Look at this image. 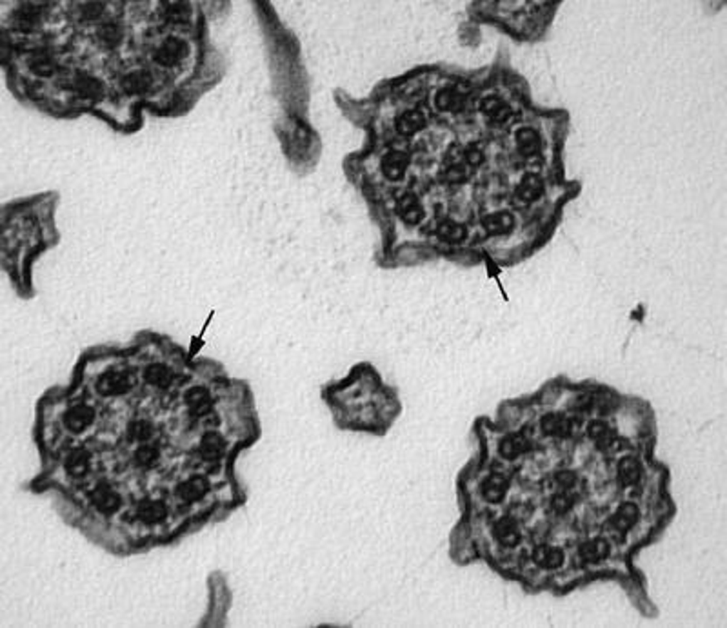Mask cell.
<instances>
[{
    "label": "cell",
    "instance_id": "52a82bcc",
    "mask_svg": "<svg viewBox=\"0 0 727 628\" xmlns=\"http://www.w3.org/2000/svg\"><path fill=\"white\" fill-rule=\"evenodd\" d=\"M493 536H495L500 547L506 548L516 547L522 539L521 527H518L516 519L511 518V516H502V518L496 519L495 525H493Z\"/></svg>",
    "mask_w": 727,
    "mask_h": 628
},
{
    "label": "cell",
    "instance_id": "d6986e66",
    "mask_svg": "<svg viewBox=\"0 0 727 628\" xmlns=\"http://www.w3.org/2000/svg\"><path fill=\"white\" fill-rule=\"evenodd\" d=\"M173 371L167 367L166 363H160V361H153L144 369V381L147 385L157 387V389H166L173 383Z\"/></svg>",
    "mask_w": 727,
    "mask_h": 628
},
{
    "label": "cell",
    "instance_id": "484cf974",
    "mask_svg": "<svg viewBox=\"0 0 727 628\" xmlns=\"http://www.w3.org/2000/svg\"><path fill=\"white\" fill-rule=\"evenodd\" d=\"M160 459V450L159 447L153 445V443H140V445L135 449V454H133V462L135 465L140 467V469L144 470H150L153 469L157 463H159Z\"/></svg>",
    "mask_w": 727,
    "mask_h": 628
},
{
    "label": "cell",
    "instance_id": "ffe728a7",
    "mask_svg": "<svg viewBox=\"0 0 727 628\" xmlns=\"http://www.w3.org/2000/svg\"><path fill=\"white\" fill-rule=\"evenodd\" d=\"M617 476L618 483L622 486H634L638 485L640 478H642V465L633 456H627V458H622L618 462L617 467Z\"/></svg>",
    "mask_w": 727,
    "mask_h": 628
},
{
    "label": "cell",
    "instance_id": "d6a6232c",
    "mask_svg": "<svg viewBox=\"0 0 727 628\" xmlns=\"http://www.w3.org/2000/svg\"><path fill=\"white\" fill-rule=\"evenodd\" d=\"M98 38H100V42L104 46L113 48V46H117L118 42H120V38H122V28L113 24V22L102 24L100 28H98Z\"/></svg>",
    "mask_w": 727,
    "mask_h": 628
},
{
    "label": "cell",
    "instance_id": "1f68e13d",
    "mask_svg": "<svg viewBox=\"0 0 727 628\" xmlns=\"http://www.w3.org/2000/svg\"><path fill=\"white\" fill-rule=\"evenodd\" d=\"M573 505H575V496L571 494L569 491L557 492V494L551 498V501H549V507H551V511L558 516L568 514V512L573 509Z\"/></svg>",
    "mask_w": 727,
    "mask_h": 628
},
{
    "label": "cell",
    "instance_id": "836d02e7",
    "mask_svg": "<svg viewBox=\"0 0 727 628\" xmlns=\"http://www.w3.org/2000/svg\"><path fill=\"white\" fill-rule=\"evenodd\" d=\"M189 15H192V9L184 2H169L166 6V16L171 22H186Z\"/></svg>",
    "mask_w": 727,
    "mask_h": 628
},
{
    "label": "cell",
    "instance_id": "f1b7e54d",
    "mask_svg": "<svg viewBox=\"0 0 727 628\" xmlns=\"http://www.w3.org/2000/svg\"><path fill=\"white\" fill-rule=\"evenodd\" d=\"M516 147L524 156H531L538 151V133L533 127H521L516 131Z\"/></svg>",
    "mask_w": 727,
    "mask_h": 628
},
{
    "label": "cell",
    "instance_id": "8fae6325",
    "mask_svg": "<svg viewBox=\"0 0 727 628\" xmlns=\"http://www.w3.org/2000/svg\"><path fill=\"white\" fill-rule=\"evenodd\" d=\"M638 518H640V509H638L637 503H622L620 507L614 511V514L611 516V528L617 534H626L637 525Z\"/></svg>",
    "mask_w": 727,
    "mask_h": 628
},
{
    "label": "cell",
    "instance_id": "8992f818",
    "mask_svg": "<svg viewBox=\"0 0 727 628\" xmlns=\"http://www.w3.org/2000/svg\"><path fill=\"white\" fill-rule=\"evenodd\" d=\"M97 413L88 403H77V405L69 407L64 414V427L69 432H82L88 427L93 425Z\"/></svg>",
    "mask_w": 727,
    "mask_h": 628
},
{
    "label": "cell",
    "instance_id": "8d00e7d4",
    "mask_svg": "<svg viewBox=\"0 0 727 628\" xmlns=\"http://www.w3.org/2000/svg\"><path fill=\"white\" fill-rule=\"evenodd\" d=\"M33 69H35L38 75L49 77V75L55 71V64L51 62V58L49 57H37L35 60H33Z\"/></svg>",
    "mask_w": 727,
    "mask_h": 628
},
{
    "label": "cell",
    "instance_id": "3957f363",
    "mask_svg": "<svg viewBox=\"0 0 727 628\" xmlns=\"http://www.w3.org/2000/svg\"><path fill=\"white\" fill-rule=\"evenodd\" d=\"M187 55V44L186 41L179 37H169L155 49L153 58L155 62L162 68H173V65L180 64L182 58Z\"/></svg>",
    "mask_w": 727,
    "mask_h": 628
},
{
    "label": "cell",
    "instance_id": "4dcf8cb0",
    "mask_svg": "<svg viewBox=\"0 0 727 628\" xmlns=\"http://www.w3.org/2000/svg\"><path fill=\"white\" fill-rule=\"evenodd\" d=\"M460 100H462V97H460L455 90H451V87H442V90L436 91L435 95V107L439 111H442V113H446V111L456 110Z\"/></svg>",
    "mask_w": 727,
    "mask_h": 628
},
{
    "label": "cell",
    "instance_id": "83f0119b",
    "mask_svg": "<svg viewBox=\"0 0 727 628\" xmlns=\"http://www.w3.org/2000/svg\"><path fill=\"white\" fill-rule=\"evenodd\" d=\"M587 436H590L600 449L610 447L614 440L610 423H605L604 420H595V422H591L590 427H587Z\"/></svg>",
    "mask_w": 727,
    "mask_h": 628
},
{
    "label": "cell",
    "instance_id": "ba28073f",
    "mask_svg": "<svg viewBox=\"0 0 727 628\" xmlns=\"http://www.w3.org/2000/svg\"><path fill=\"white\" fill-rule=\"evenodd\" d=\"M207 489H209V483L204 476H192V478H186L184 481H180L177 485V499L184 505H189V503H195L199 499H202L206 496Z\"/></svg>",
    "mask_w": 727,
    "mask_h": 628
},
{
    "label": "cell",
    "instance_id": "4fadbf2b",
    "mask_svg": "<svg viewBox=\"0 0 727 628\" xmlns=\"http://www.w3.org/2000/svg\"><path fill=\"white\" fill-rule=\"evenodd\" d=\"M407 167H409V156L404 151H391L382 159V173L391 182L402 180Z\"/></svg>",
    "mask_w": 727,
    "mask_h": 628
},
{
    "label": "cell",
    "instance_id": "4316f807",
    "mask_svg": "<svg viewBox=\"0 0 727 628\" xmlns=\"http://www.w3.org/2000/svg\"><path fill=\"white\" fill-rule=\"evenodd\" d=\"M436 235H439L440 240L449 243H460L466 240L467 229L464 228L462 223L455 222V220H444V222L439 223L436 228Z\"/></svg>",
    "mask_w": 727,
    "mask_h": 628
},
{
    "label": "cell",
    "instance_id": "30bf717a",
    "mask_svg": "<svg viewBox=\"0 0 727 628\" xmlns=\"http://www.w3.org/2000/svg\"><path fill=\"white\" fill-rule=\"evenodd\" d=\"M509 481H511V478H509L506 472H493V474L482 483L483 501L491 503V505L502 501V499L506 498V494H508Z\"/></svg>",
    "mask_w": 727,
    "mask_h": 628
},
{
    "label": "cell",
    "instance_id": "277c9868",
    "mask_svg": "<svg viewBox=\"0 0 727 628\" xmlns=\"http://www.w3.org/2000/svg\"><path fill=\"white\" fill-rule=\"evenodd\" d=\"M542 193H544V183L538 179V174L525 173L524 179L521 180V183L516 186L515 193H513V203L516 207H529L533 202L540 198Z\"/></svg>",
    "mask_w": 727,
    "mask_h": 628
},
{
    "label": "cell",
    "instance_id": "9a60e30c",
    "mask_svg": "<svg viewBox=\"0 0 727 628\" xmlns=\"http://www.w3.org/2000/svg\"><path fill=\"white\" fill-rule=\"evenodd\" d=\"M528 450H531V442H529L528 436L521 432L509 434L506 436L498 445V454L504 459H516L521 458L522 454H525Z\"/></svg>",
    "mask_w": 727,
    "mask_h": 628
},
{
    "label": "cell",
    "instance_id": "2e32d148",
    "mask_svg": "<svg viewBox=\"0 0 727 628\" xmlns=\"http://www.w3.org/2000/svg\"><path fill=\"white\" fill-rule=\"evenodd\" d=\"M578 554H580V558L585 563H598V561H604L610 558L611 543L605 538L587 539L585 543L580 545Z\"/></svg>",
    "mask_w": 727,
    "mask_h": 628
},
{
    "label": "cell",
    "instance_id": "e0dca14e",
    "mask_svg": "<svg viewBox=\"0 0 727 628\" xmlns=\"http://www.w3.org/2000/svg\"><path fill=\"white\" fill-rule=\"evenodd\" d=\"M513 225H515V218H513L511 213L508 211H498L491 213V215L483 216L482 218V228L486 229L489 236H504L508 233H511Z\"/></svg>",
    "mask_w": 727,
    "mask_h": 628
},
{
    "label": "cell",
    "instance_id": "d590c367",
    "mask_svg": "<svg viewBox=\"0 0 727 628\" xmlns=\"http://www.w3.org/2000/svg\"><path fill=\"white\" fill-rule=\"evenodd\" d=\"M464 160H466L467 167H476V166H480L483 160H486V156H483L480 146H476V144H469V146L464 149Z\"/></svg>",
    "mask_w": 727,
    "mask_h": 628
},
{
    "label": "cell",
    "instance_id": "e575fe53",
    "mask_svg": "<svg viewBox=\"0 0 727 628\" xmlns=\"http://www.w3.org/2000/svg\"><path fill=\"white\" fill-rule=\"evenodd\" d=\"M555 481L560 486L562 491H571L573 486H577L578 476L575 474L573 470H558L555 474Z\"/></svg>",
    "mask_w": 727,
    "mask_h": 628
},
{
    "label": "cell",
    "instance_id": "9c48e42d",
    "mask_svg": "<svg viewBox=\"0 0 727 628\" xmlns=\"http://www.w3.org/2000/svg\"><path fill=\"white\" fill-rule=\"evenodd\" d=\"M186 405L195 417H206L213 410V396L206 387H192L186 393Z\"/></svg>",
    "mask_w": 727,
    "mask_h": 628
},
{
    "label": "cell",
    "instance_id": "44dd1931",
    "mask_svg": "<svg viewBox=\"0 0 727 628\" xmlns=\"http://www.w3.org/2000/svg\"><path fill=\"white\" fill-rule=\"evenodd\" d=\"M64 469L68 472V476L71 478H84L91 469V454L85 449H77L73 450L71 454L66 458Z\"/></svg>",
    "mask_w": 727,
    "mask_h": 628
},
{
    "label": "cell",
    "instance_id": "6da1fadb",
    "mask_svg": "<svg viewBox=\"0 0 727 628\" xmlns=\"http://www.w3.org/2000/svg\"><path fill=\"white\" fill-rule=\"evenodd\" d=\"M135 385L133 374L126 369H111L97 380L98 394L106 398H118L130 393Z\"/></svg>",
    "mask_w": 727,
    "mask_h": 628
},
{
    "label": "cell",
    "instance_id": "f546056e",
    "mask_svg": "<svg viewBox=\"0 0 727 628\" xmlns=\"http://www.w3.org/2000/svg\"><path fill=\"white\" fill-rule=\"evenodd\" d=\"M127 436H130L131 442H135V443L151 442V438L155 436L153 423L147 422V420H135L133 423H130Z\"/></svg>",
    "mask_w": 727,
    "mask_h": 628
},
{
    "label": "cell",
    "instance_id": "5bb4252c",
    "mask_svg": "<svg viewBox=\"0 0 727 628\" xmlns=\"http://www.w3.org/2000/svg\"><path fill=\"white\" fill-rule=\"evenodd\" d=\"M533 561H535L536 567L553 570V568L564 565L565 552L558 547H553V545H538L533 550Z\"/></svg>",
    "mask_w": 727,
    "mask_h": 628
},
{
    "label": "cell",
    "instance_id": "7a4b0ae2",
    "mask_svg": "<svg viewBox=\"0 0 727 628\" xmlns=\"http://www.w3.org/2000/svg\"><path fill=\"white\" fill-rule=\"evenodd\" d=\"M90 501L100 514L111 516L120 509L122 498L110 483H97L90 492Z\"/></svg>",
    "mask_w": 727,
    "mask_h": 628
},
{
    "label": "cell",
    "instance_id": "d4e9b609",
    "mask_svg": "<svg viewBox=\"0 0 727 628\" xmlns=\"http://www.w3.org/2000/svg\"><path fill=\"white\" fill-rule=\"evenodd\" d=\"M122 85L130 95L146 93L153 85V75L146 71V69H138V71H133V73H130L124 78Z\"/></svg>",
    "mask_w": 727,
    "mask_h": 628
},
{
    "label": "cell",
    "instance_id": "5b68a950",
    "mask_svg": "<svg viewBox=\"0 0 727 628\" xmlns=\"http://www.w3.org/2000/svg\"><path fill=\"white\" fill-rule=\"evenodd\" d=\"M135 516H137L138 521L147 525V527H155V525L166 521L167 516H169V509L162 499H144L137 505Z\"/></svg>",
    "mask_w": 727,
    "mask_h": 628
},
{
    "label": "cell",
    "instance_id": "7c38bea8",
    "mask_svg": "<svg viewBox=\"0 0 727 628\" xmlns=\"http://www.w3.org/2000/svg\"><path fill=\"white\" fill-rule=\"evenodd\" d=\"M540 429L551 438H569L575 430V423L564 414H548L540 420Z\"/></svg>",
    "mask_w": 727,
    "mask_h": 628
},
{
    "label": "cell",
    "instance_id": "7402d4cb",
    "mask_svg": "<svg viewBox=\"0 0 727 628\" xmlns=\"http://www.w3.org/2000/svg\"><path fill=\"white\" fill-rule=\"evenodd\" d=\"M224 447H226V443H224L222 436L215 430H209L200 440L199 452L204 462H216L224 454Z\"/></svg>",
    "mask_w": 727,
    "mask_h": 628
},
{
    "label": "cell",
    "instance_id": "ac0fdd59",
    "mask_svg": "<svg viewBox=\"0 0 727 628\" xmlns=\"http://www.w3.org/2000/svg\"><path fill=\"white\" fill-rule=\"evenodd\" d=\"M398 215L404 220V223L407 225H417L420 223L424 216L422 203H420L419 196L413 195V193H406L402 198L398 200Z\"/></svg>",
    "mask_w": 727,
    "mask_h": 628
},
{
    "label": "cell",
    "instance_id": "603a6c76",
    "mask_svg": "<svg viewBox=\"0 0 727 628\" xmlns=\"http://www.w3.org/2000/svg\"><path fill=\"white\" fill-rule=\"evenodd\" d=\"M482 113L495 124H504L511 117L509 104L500 97H488L482 100Z\"/></svg>",
    "mask_w": 727,
    "mask_h": 628
},
{
    "label": "cell",
    "instance_id": "cb8c5ba5",
    "mask_svg": "<svg viewBox=\"0 0 727 628\" xmlns=\"http://www.w3.org/2000/svg\"><path fill=\"white\" fill-rule=\"evenodd\" d=\"M424 124H426L424 115L417 110H409L404 111V113L397 118V126L394 127H397V131L402 134V137H413V134H417L422 129Z\"/></svg>",
    "mask_w": 727,
    "mask_h": 628
}]
</instances>
